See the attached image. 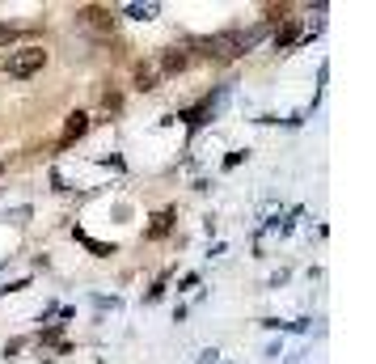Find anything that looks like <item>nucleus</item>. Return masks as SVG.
Returning <instances> with one entry per match:
<instances>
[{"instance_id": "2", "label": "nucleus", "mask_w": 376, "mask_h": 364, "mask_svg": "<svg viewBox=\"0 0 376 364\" xmlns=\"http://www.w3.org/2000/svg\"><path fill=\"white\" fill-rule=\"evenodd\" d=\"M8 38H13V30H8V25H0V47H4Z\"/></svg>"}, {"instance_id": "1", "label": "nucleus", "mask_w": 376, "mask_h": 364, "mask_svg": "<svg viewBox=\"0 0 376 364\" xmlns=\"http://www.w3.org/2000/svg\"><path fill=\"white\" fill-rule=\"evenodd\" d=\"M42 59H47L42 47H21V51H13V55L4 59V72H8V76H30V72L42 68Z\"/></svg>"}]
</instances>
